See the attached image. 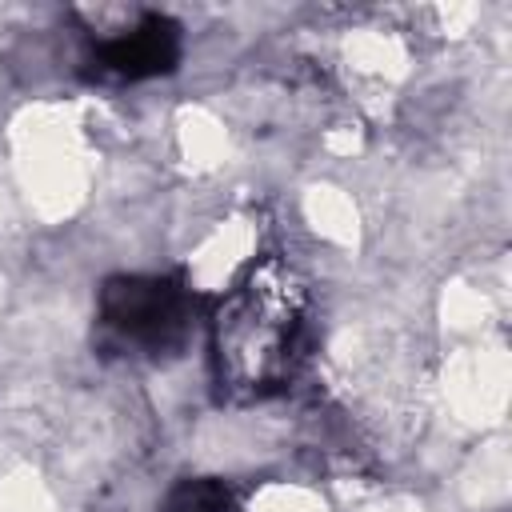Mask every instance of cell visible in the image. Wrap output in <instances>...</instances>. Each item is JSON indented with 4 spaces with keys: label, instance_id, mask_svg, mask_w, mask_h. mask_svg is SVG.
I'll use <instances>...</instances> for the list:
<instances>
[{
    "label": "cell",
    "instance_id": "6da1fadb",
    "mask_svg": "<svg viewBox=\"0 0 512 512\" xmlns=\"http://www.w3.org/2000/svg\"><path fill=\"white\" fill-rule=\"evenodd\" d=\"M308 288L296 268L268 256L252 264L212 312V372L228 400H268L300 368Z\"/></svg>",
    "mask_w": 512,
    "mask_h": 512
},
{
    "label": "cell",
    "instance_id": "7a4b0ae2",
    "mask_svg": "<svg viewBox=\"0 0 512 512\" xmlns=\"http://www.w3.org/2000/svg\"><path fill=\"white\" fill-rule=\"evenodd\" d=\"M192 324V292L176 276H112L96 300L100 344L124 356H168Z\"/></svg>",
    "mask_w": 512,
    "mask_h": 512
},
{
    "label": "cell",
    "instance_id": "3957f363",
    "mask_svg": "<svg viewBox=\"0 0 512 512\" xmlns=\"http://www.w3.org/2000/svg\"><path fill=\"white\" fill-rule=\"evenodd\" d=\"M180 60V24L160 12H140L136 24L100 40L92 64L112 80H152L172 72Z\"/></svg>",
    "mask_w": 512,
    "mask_h": 512
},
{
    "label": "cell",
    "instance_id": "277c9868",
    "mask_svg": "<svg viewBox=\"0 0 512 512\" xmlns=\"http://www.w3.org/2000/svg\"><path fill=\"white\" fill-rule=\"evenodd\" d=\"M236 508V496L224 480H212V476H200V480H180L160 512H232Z\"/></svg>",
    "mask_w": 512,
    "mask_h": 512
}]
</instances>
